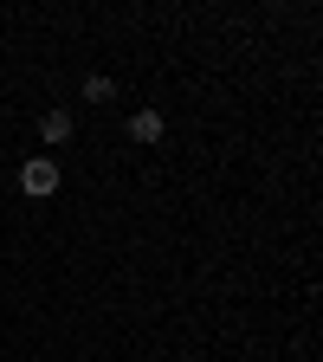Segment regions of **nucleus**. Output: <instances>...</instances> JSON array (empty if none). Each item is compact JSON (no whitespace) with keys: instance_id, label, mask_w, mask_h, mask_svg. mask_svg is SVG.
Wrapping results in <instances>:
<instances>
[{"instance_id":"obj_1","label":"nucleus","mask_w":323,"mask_h":362,"mask_svg":"<svg viewBox=\"0 0 323 362\" xmlns=\"http://www.w3.org/2000/svg\"><path fill=\"white\" fill-rule=\"evenodd\" d=\"M20 188H26V194H52V188H59V162H52V156H26Z\"/></svg>"},{"instance_id":"obj_2","label":"nucleus","mask_w":323,"mask_h":362,"mask_svg":"<svg viewBox=\"0 0 323 362\" xmlns=\"http://www.w3.org/2000/svg\"><path fill=\"white\" fill-rule=\"evenodd\" d=\"M129 136H136V143H162V110H136L129 117Z\"/></svg>"},{"instance_id":"obj_3","label":"nucleus","mask_w":323,"mask_h":362,"mask_svg":"<svg viewBox=\"0 0 323 362\" xmlns=\"http://www.w3.org/2000/svg\"><path fill=\"white\" fill-rule=\"evenodd\" d=\"M39 136H45V143H65V136H71V110H45L39 117Z\"/></svg>"},{"instance_id":"obj_4","label":"nucleus","mask_w":323,"mask_h":362,"mask_svg":"<svg viewBox=\"0 0 323 362\" xmlns=\"http://www.w3.org/2000/svg\"><path fill=\"white\" fill-rule=\"evenodd\" d=\"M84 98H90V104H110L117 84H110V78H84Z\"/></svg>"}]
</instances>
